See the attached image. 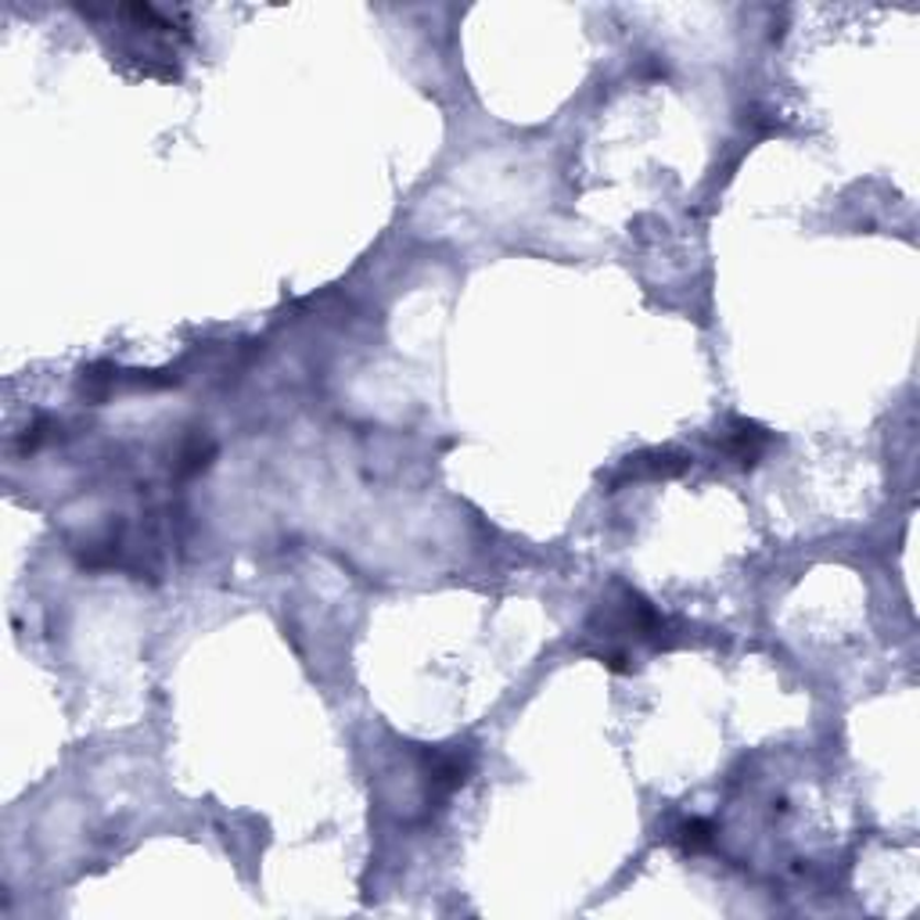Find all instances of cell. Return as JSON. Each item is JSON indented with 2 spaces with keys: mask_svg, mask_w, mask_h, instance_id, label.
Listing matches in <instances>:
<instances>
[{
  "mask_svg": "<svg viewBox=\"0 0 920 920\" xmlns=\"http://www.w3.org/2000/svg\"><path fill=\"white\" fill-rule=\"evenodd\" d=\"M766 446H770V432L755 421H734L730 429H726V439H723L726 457L737 461L740 468H755Z\"/></svg>",
  "mask_w": 920,
  "mask_h": 920,
  "instance_id": "obj_1",
  "label": "cell"
},
{
  "mask_svg": "<svg viewBox=\"0 0 920 920\" xmlns=\"http://www.w3.org/2000/svg\"><path fill=\"white\" fill-rule=\"evenodd\" d=\"M686 468H691V457L680 453V450H648V453H640V457H629L623 478H640V475L672 478V475H680Z\"/></svg>",
  "mask_w": 920,
  "mask_h": 920,
  "instance_id": "obj_2",
  "label": "cell"
},
{
  "mask_svg": "<svg viewBox=\"0 0 920 920\" xmlns=\"http://www.w3.org/2000/svg\"><path fill=\"white\" fill-rule=\"evenodd\" d=\"M677 842L686 848V853H705L716 842V827L708 820H683L677 827Z\"/></svg>",
  "mask_w": 920,
  "mask_h": 920,
  "instance_id": "obj_3",
  "label": "cell"
}]
</instances>
